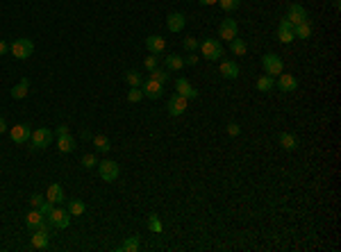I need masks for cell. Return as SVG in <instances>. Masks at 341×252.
Listing matches in <instances>:
<instances>
[{
    "label": "cell",
    "mask_w": 341,
    "mask_h": 252,
    "mask_svg": "<svg viewBox=\"0 0 341 252\" xmlns=\"http://www.w3.org/2000/svg\"><path fill=\"white\" fill-rule=\"evenodd\" d=\"M278 89L284 91V93L296 91L298 89V80L291 73H280V75H278Z\"/></svg>",
    "instance_id": "15"
},
{
    "label": "cell",
    "mask_w": 341,
    "mask_h": 252,
    "mask_svg": "<svg viewBox=\"0 0 341 252\" xmlns=\"http://www.w3.org/2000/svg\"><path fill=\"white\" fill-rule=\"evenodd\" d=\"M98 175L103 182H114L119 178V163L111 162V159H105V162L98 163Z\"/></svg>",
    "instance_id": "6"
},
{
    "label": "cell",
    "mask_w": 341,
    "mask_h": 252,
    "mask_svg": "<svg viewBox=\"0 0 341 252\" xmlns=\"http://www.w3.org/2000/svg\"><path fill=\"white\" fill-rule=\"evenodd\" d=\"M52 207H55V205H52V202H48V200H44V205H41V207H39V211H41V214L44 216H48L52 211Z\"/></svg>",
    "instance_id": "40"
},
{
    "label": "cell",
    "mask_w": 341,
    "mask_h": 252,
    "mask_svg": "<svg viewBox=\"0 0 341 252\" xmlns=\"http://www.w3.org/2000/svg\"><path fill=\"white\" fill-rule=\"evenodd\" d=\"M57 148L60 152H73L75 150V139L71 134H62L60 139H57Z\"/></svg>",
    "instance_id": "22"
},
{
    "label": "cell",
    "mask_w": 341,
    "mask_h": 252,
    "mask_svg": "<svg viewBox=\"0 0 341 252\" xmlns=\"http://www.w3.org/2000/svg\"><path fill=\"white\" fill-rule=\"evenodd\" d=\"M9 50L14 55L16 59H28L32 52H34V44H32L30 39H16L14 44L9 45Z\"/></svg>",
    "instance_id": "4"
},
{
    "label": "cell",
    "mask_w": 341,
    "mask_h": 252,
    "mask_svg": "<svg viewBox=\"0 0 341 252\" xmlns=\"http://www.w3.org/2000/svg\"><path fill=\"white\" fill-rule=\"evenodd\" d=\"M262 66H264V71H266V75H280L282 71H284V64H282V59L278 57V55H273V52H266L264 57H262Z\"/></svg>",
    "instance_id": "5"
},
{
    "label": "cell",
    "mask_w": 341,
    "mask_h": 252,
    "mask_svg": "<svg viewBox=\"0 0 341 252\" xmlns=\"http://www.w3.org/2000/svg\"><path fill=\"white\" fill-rule=\"evenodd\" d=\"M93 146H96L98 152H109L111 141H109V136H105V134H96L93 136Z\"/></svg>",
    "instance_id": "27"
},
{
    "label": "cell",
    "mask_w": 341,
    "mask_h": 252,
    "mask_svg": "<svg viewBox=\"0 0 341 252\" xmlns=\"http://www.w3.org/2000/svg\"><path fill=\"white\" fill-rule=\"evenodd\" d=\"M294 37H298V39H310V37H311V25H310V21L294 25Z\"/></svg>",
    "instance_id": "28"
},
{
    "label": "cell",
    "mask_w": 341,
    "mask_h": 252,
    "mask_svg": "<svg viewBox=\"0 0 341 252\" xmlns=\"http://www.w3.org/2000/svg\"><path fill=\"white\" fill-rule=\"evenodd\" d=\"M143 64H146V71H153V68L157 66V57H155V55H148Z\"/></svg>",
    "instance_id": "39"
},
{
    "label": "cell",
    "mask_w": 341,
    "mask_h": 252,
    "mask_svg": "<svg viewBox=\"0 0 341 252\" xmlns=\"http://www.w3.org/2000/svg\"><path fill=\"white\" fill-rule=\"evenodd\" d=\"M9 136H12V141L14 143H25V141H30V136H32V127L28 125V123H18V125H14L12 130H9Z\"/></svg>",
    "instance_id": "8"
},
{
    "label": "cell",
    "mask_w": 341,
    "mask_h": 252,
    "mask_svg": "<svg viewBox=\"0 0 341 252\" xmlns=\"http://www.w3.org/2000/svg\"><path fill=\"white\" fill-rule=\"evenodd\" d=\"M5 130H7V125H5V119H2V116H0V134L5 132Z\"/></svg>",
    "instance_id": "45"
},
{
    "label": "cell",
    "mask_w": 341,
    "mask_h": 252,
    "mask_svg": "<svg viewBox=\"0 0 341 252\" xmlns=\"http://www.w3.org/2000/svg\"><path fill=\"white\" fill-rule=\"evenodd\" d=\"M198 45H201V44H198V39H196V37H186L185 39V48L189 52H196V50H198Z\"/></svg>",
    "instance_id": "37"
},
{
    "label": "cell",
    "mask_w": 341,
    "mask_h": 252,
    "mask_svg": "<svg viewBox=\"0 0 341 252\" xmlns=\"http://www.w3.org/2000/svg\"><path fill=\"white\" fill-rule=\"evenodd\" d=\"M96 163H98L96 155H84V157H82V168H87V171H89V168H93Z\"/></svg>",
    "instance_id": "36"
},
{
    "label": "cell",
    "mask_w": 341,
    "mask_h": 252,
    "mask_svg": "<svg viewBox=\"0 0 341 252\" xmlns=\"http://www.w3.org/2000/svg\"><path fill=\"white\" fill-rule=\"evenodd\" d=\"M218 5H221V9H225V12H234V9L241 5V0H218Z\"/></svg>",
    "instance_id": "35"
},
{
    "label": "cell",
    "mask_w": 341,
    "mask_h": 252,
    "mask_svg": "<svg viewBox=\"0 0 341 252\" xmlns=\"http://www.w3.org/2000/svg\"><path fill=\"white\" fill-rule=\"evenodd\" d=\"M46 200L52 202V205L64 202V191H62V186L60 184H50V186H48V191H46Z\"/></svg>",
    "instance_id": "21"
},
{
    "label": "cell",
    "mask_w": 341,
    "mask_h": 252,
    "mask_svg": "<svg viewBox=\"0 0 341 252\" xmlns=\"http://www.w3.org/2000/svg\"><path fill=\"white\" fill-rule=\"evenodd\" d=\"M198 48H201L202 57H205L207 61H218L223 57V45L218 44V39H212V37L205 39Z\"/></svg>",
    "instance_id": "2"
},
{
    "label": "cell",
    "mask_w": 341,
    "mask_h": 252,
    "mask_svg": "<svg viewBox=\"0 0 341 252\" xmlns=\"http://www.w3.org/2000/svg\"><path fill=\"white\" fill-rule=\"evenodd\" d=\"M52 139H55V132H52V130H48V127H37L30 136L32 150H46L48 146H52Z\"/></svg>",
    "instance_id": "1"
},
{
    "label": "cell",
    "mask_w": 341,
    "mask_h": 252,
    "mask_svg": "<svg viewBox=\"0 0 341 252\" xmlns=\"http://www.w3.org/2000/svg\"><path fill=\"white\" fill-rule=\"evenodd\" d=\"M280 146L284 150H296L298 148V139L291 132H282L280 134Z\"/></svg>",
    "instance_id": "24"
},
{
    "label": "cell",
    "mask_w": 341,
    "mask_h": 252,
    "mask_svg": "<svg viewBox=\"0 0 341 252\" xmlns=\"http://www.w3.org/2000/svg\"><path fill=\"white\" fill-rule=\"evenodd\" d=\"M48 241H50V234L44 230H34L32 232V248L37 250H46L48 248Z\"/></svg>",
    "instance_id": "19"
},
{
    "label": "cell",
    "mask_w": 341,
    "mask_h": 252,
    "mask_svg": "<svg viewBox=\"0 0 341 252\" xmlns=\"http://www.w3.org/2000/svg\"><path fill=\"white\" fill-rule=\"evenodd\" d=\"M46 221V216L41 214V211H39V209H32L30 214L25 216V225H28V230H39V227H41V222Z\"/></svg>",
    "instance_id": "18"
},
{
    "label": "cell",
    "mask_w": 341,
    "mask_h": 252,
    "mask_svg": "<svg viewBox=\"0 0 341 252\" xmlns=\"http://www.w3.org/2000/svg\"><path fill=\"white\" fill-rule=\"evenodd\" d=\"M66 209H68V214L71 216H82L84 211H87V205H84L82 200H78V198H73V200H68Z\"/></svg>",
    "instance_id": "26"
},
{
    "label": "cell",
    "mask_w": 341,
    "mask_h": 252,
    "mask_svg": "<svg viewBox=\"0 0 341 252\" xmlns=\"http://www.w3.org/2000/svg\"><path fill=\"white\" fill-rule=\"evenodd\" d=\"M55 134H57V136H62V134H71L68 132V125H60L57 130H55Z\"/></svg>",
    "instance_id": "43"
},
{
    "label": "cell",
    "mask_w": 341,
    "mask_h": 252,
    "mask_svg": "<svg viewBox=\"0 0 341 252\" xmlns=\"http://www.w3.org/2000/svg\"><path fill=\"white\" fill-rule=\"evenodd\" d=\"M141 91H143V96L150 98V100H157V98H162L164 93V84L162 82H155V80H143L141 82Z\"/></svg>",
    "instance_id": "9"
},
{
    "label": "cell",
    "mask_w": 341,
    "mask_h": 252,
    "mask_svg": "<svg viewBox=\"0 0 341 252\" xmlns=\"http://www.w3.org/2000/svg\"><path fill=\"white\" fill-rule=\"evenodd\" d=\"M239 73H241V68H239L237 61H232V59L221 61V75L225 77V80H237Z\"/></svg>",
    "instance_id": "14"
},
{
    "label": "cell",
    "mask_w": 341,
    "mask_h": 252,
    "mask_svg": "<svg viewBox=\"0 0 341 252\" xmlns=\"http://www.w3.org/2000/svg\"><path fill=\"white\" fill-rule=\"evenodd\" d=\"M148 230L150 232H157V234L164 230V225H162V221H159V216H157V214H150L148 216Z\"/></svg>",
    "instance_id": "33"
},
{
    "label": "cell",
    "mask_w": 341,
    "mask_h": 252,
    "mask_svg": "<svg viewBox=\"0 0 341 252\" xmlns=\"http://www.w3.org/2000/svg\"><path fill=\"white\" fill-rule=\"evenodd\" d=\"M9 50V45L5 44V41H2V39H0V55H5V52Z\"/></svg>",
    "instance_id": "44"
},
{
    "label": "cell",
    "mask_w": 341,
    "mask_h": 252,
    "mask_svg": "<svg viewBox=\"0 0 341 252\" xmlns=\"http://www.w3.org/2000/svg\"><path fill=\"white\" fill-rule=\"evenodd\" d=\"M146 48H148L150 55H159V52H164V48H166V41H164V37H159V34H150V37H146Z\"/></svg>",
    "instance_id": "17"
},
{
    "label": "cell",
    "mask_w": 341,
    "mask_h": 252,
    "mask_svg": "<svg viewBox=\"0 0 341 252\" xmlns=\"http://www.w3.org/2000/svg\"><path fill=\"white\" fill-rule=\"evenodd\" d=\"M46 218L50 221V225L55 230H66L68 225H71V214H68V209H60L57 205L52 207V211L46 216Z\"/></svg>",
    "instance_id": "3"
},
{
    "label": "cell",
    "mask_w": 341,
    "mask_h": 252,
    "mask_svg": "<svg viewBox=\"0 0 341 252\" xmlns=\"http://www.w3.org/2000/svg\"><path fill=\"white\" fill-rule=\"evenodd\" d=\"M164 68L166 71H182L185 68V57L182 55H166V59H164Z\"/></svg>",
    "instance_id": "20"
},
{
    "label": "cell",
    "mask_w": 341,
    "mask_h": 252,
    "mask_svg": "<svg viewBox=\"0 0 341 252\" xmlns=\"http://www.w3.org/2000/svg\"><path fill=\"white\" fill-rule=\"evenodd\" d=\"M218 34H221L223 41H232V39L239 34V25L234 18H225L221 23V28H218Z\"/></svg>",
    "instance_id": "10"
},
{
    "label": "cell",
    "mask_w": 341,
    "mask_h": 252,
    "mask_svg": "<svg viewBox=\"0 0 341 252\" xmlns=\"http://www.w3.org/2000/svg\"><path fill=\"white\" fill-rule=\"evenodd\" d=\"M119 250L121 252H137L139 250V237H127Z\"/></svg>",
    "instance_id": "29"
},
{
    "label": "cell",
    "mask_w": 341,
    "mask_h": 252,
    "mask_svg": "<svg viewBox=\"0 0 341 252\" xmlns=\"http://www.w3.org/2000/svg\"><path fill=\"white\" fill-rule=\"evenodd\" d=\"M278 39H280V44H291L294 41V25H291L287 18H282L280 25H278Z\"/></svg>",
    "instance_id": "13"
},
{
    "label": "cell",
    "mask_w": 341,
    "mask_h": 252,
    "mask_svg": "<svg viewBox=\"0 0 341 252\" xmlns=\"http://www.w3.org/2000/svg\"><path fill=\"white\" fill-rule=\"evenodd\" d=\"M198 2H201V5H216L218 0H198Z\"/></svg>",
    "instance_id": "46"
},
{
    "label": "cell",
    "mask_w": 341,
    "mask_h": 252,
    "mask_svg": "<svg viewBox=\"0 0 341 252\" xmlns=\"http://www.w3.org/2000/svg\"><path fill=\"white\" fill-rule=\"evenodd\" d=\"M166 25H169L170 32H182L186 25V18L185 14H180V12H173V14L166 16Z\"/></svg>",
    "instance_id": "16"
},
{
    "label": "cell",
    "mask_w": 341,
    "mask_h": 252,
    "mask_svg": "<svg viewBox=\"0 0 341 252\" xmlns=\"http://www.w3.org/2000/svg\"><path fill=\"white\" fill-rule=\"evenodd\" d=\"M185 64H189V66H193V64H198V55H189L185 59Z\"/></svg>",
    "instance_id": "42"
},
{
    "label": "cell",
    "mask_w": 341,
    "mask_h": 252,
    "mask_svg": "<svg viewBox=\"0 0 341 252\" xmlns=\"http://www.w3.org/2000/svg\"><path fill=\"white\" fill-rule=\"evenodd\" d=\"M228 134H230V136H239V134H241V127H239L237 123H230V125H228Z\"/></svg>",
    "instance_id": "41"
},
{
    "label": "cell",
    "mask_w": 341,
    "mask_h": 252,
    "mask_svg": "<svg viewBox=\"0 0 341 252\" xmlns=\"http://www.w3.org/2000/svg\"><path fill=\"white\" fill-rule=\"evenodd\" d=\"M186 103H189V100H186L185 96L175 93V96L169 100V114H170V116H182L185 109H186Z\"/></svg>",
    "instance_id": "11"
},
{
    "label": "cell",
    "mask_w": 341,
    "mask_h": 252,
    "mask_svg": "<svg viewBox=\"0 0 341 252\" xmlns=\"http://www.w3.org/2000/svg\"><path fill=\"white\" fill-rule=\"evenodd\" d=\"M28 89H30V80H21L16 87H12V98L14 100H23L28 96Z\"/></svg>",
    "instance_id": "23"
},
{
    "label": "cell",
    "mask_w": 341,
    "mask_h": 252,
    "mask_svg": "<svg viewBox=\"0 0 341 252\" xmlns=\"http://www.w3.org/2000/svg\"><path fill=\"white\" fill-rule=\"evenodd\" d=\"M44 200H46L44 195H39V193H34V195H32V198H30L32 209H39V207H41V205H44Z\"/></svg>",
    "instance_id": "38"
},
{
    "label": "cell",
    "mask_w": 341,
    "mask_h": 252,
    "mask_svg": "<svg viewBox=\"0 0 341 252\" xmlns=\"http://www.w3.org/2000/svg\"><path fill=\"white\" fill-rule=\"evenodd\" d=\"M175 89H178V93H180V96H185L186 100L198 98V89H193L186 77H178V80H175Z\"/></svg>",
    "instance_id": "12"
},
{
    "label": "cell",
    "mask_w": 341,
    "mask_h": 252,
    "mask_svg": "<svg viewBox=\"0 0 341 252\" xmlns=\"http://www.w3.org/2000/svg\"><path fill=\"white\" fill-rule=\"evenodd\" d=\"M141 98H143L141 87H130V91H127V103H139Z\"/></svg>",
    "instance_id": "34"
},
{
    "label": "cell",
    "mask_w": 341,
    "mask_h": 252,
    "mask_svg": "<svg viewBox=\"0 0 341 252\" xmlns=\"http://www.w3.org/2000/svg\"><path fill=\"white\" fill-rule=\"evenodd\" d=\"M257 91H273V77L271 75H262L260 80H257Z\"/></svg>",
    "instance_id": "32"
},
{
    "label": "cell",
    "mask_w": 341,
    "mask_h": 252,
    "mask_svg": "<svg viewBox=\"0 0 341 252\" xmlns=\"http://www.w3.org/2000/svg\"><path fill=\"white\" fill-rule=\"evenodd\" d=\"M284 18H287L291 25H298V23L310 21V16H307V9H305L303 5H298V2L289 5V9H287V16H284Z\"/></svg>",
    "instance_id": "7"
},
{
    "label": "cell",
    "mask_w": 341,
    "mask_h": 252,
    "mask_svg": "<svg viewBox=\"0 0 341 252\" xmlns=\"http://www.w3.org/2000/svg\"><path fill=\"white\" fill-rule=\"evenodd\" d=\"M125 82L130 87H141V82H143V75L139 71H127L125 73Z\"/></svg>",
    "instance_id": "31"
},
{
    "label": "cell",
    "mask_w": 341,
    "mask_h": 252,
    "mask_svg": "<svg viewBox=\"0 0 341 252\" xmlns=\"http://www.w3.org/2000/svg\"><path fill=\"white\" fill-rule=\"evenodd\" d=\"M150 80H155V82H162V84H166V82H169V73H166V68L155 66L153 71H150Z\"/></svg>",
    "instance_id": "30"
},
{
    "label": "cell",
    "mask_w": 341,
    "mask_h": 252,
    "mask_svg": "<svg viewBox=\"0 0 341 252\" xmlns=\"http://www.w3.org/2000/svg\"><path fill=\"white\" fill-rule=\"evenodd\" d=\"M230 50H232V55H237V57H241V55H246L248 52V44H246L244 39H239V37H234L230 41Z\"/></svg>",
    "instance_id": "25"
}]
</instances>
